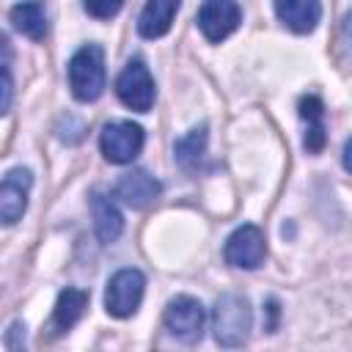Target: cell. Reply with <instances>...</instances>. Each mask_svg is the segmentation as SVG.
Here are the masks:
<instances>
[{"mask_svg": "<svg viewBox=\"0 0 352 352\" xmlns=\"http://www.w3.org/2000/svg\"><path fill=\"white\" fill-rule=\"evenodd\" d=\"M116 94L135 113H148L151 110L157 88H154V80H151V74H148L143 60H129L121 69V74L116 80Z\"/></svg>", "mask_w": 352, "mask_h": 352, "instance_id": "cell-6", "label": "cell"}, {"mask_svg": "<svg viewBox=\"0 0 352 352\" xmlns=\"http://www.w3.org/2000/svg\"><path fill=\"white\" fill-rule=\"evenodd\" d=\"M223 256H226V264H231V267H236V270H256V267L264 261V256H267V245H264L261 228L253 226V223L239 226V228L226 239Z\"/></svg>", "mask_w": 352, "mask_h": 352, "instance_id": "cell-7", "label": "cell"}, {"mask_svg": "<svg viewBox=\"0 0 352 352\" xmlns=\"http://www.w3.org/2000/svg\"><path fill=\"white\" fill-rule=\"evenodd\" d=\"M91 214H94V228H96V236L99 242L110 245L121 236L124 231V217L118 212V206L102 195V192H91Z\"/></svg>", "mask_w": 352, "mask_h": 352, "instance_id": "cell-14", "label": "cell"}, {"mask_svg": "<svg viewBox=\"0 0 352 352\" xmlns=\"http://www.w3.org/2000/svg\"><path fill=\"white\" fill-rule=\"evenodd\" d=\"M162 322H165V330H168L176 341H182V344H195V341H201V336H204L206 311H204L201 300L187 297V294H179V297H173V300L168 302Z\"/></svg>", "mask_w": 352, "mask_h": 352, "instance_id": "cell-5", "label": "cell"}, {"mask_svg": "<svg viewBox=\"0 0 352 352\" xmlns=\"http://www.w3.org/2000/svg\"><path fill=\"white\" fill-rule=\"evenodd\" d=\"M6 346L14 349V352L25 346V324H22V322H14V324L8 327V333H6Z\"/></svg>", "mask_w": 352, "mask_h": 352, "instance_id": "cell-20", "label": "cell"}, {"mask_svg": "<svg viewBox=\"0 0 352 352\" xmlns=\"http://www.w3.org/2000/svg\"><path fill=\"white\" fill-rule=\"evenodd\" d=\"M300 118L308 124V129H305V138H302V146H305V151L308 154H319L322 148H324V143H327V126H324V104H322V99L319 96H314V94H308V96H302L300 99Z\"/></svg>", "mask_w": 352, "mask_h": 352, "instance_id": "cell-13", "label": "cell"}, {"mask_svg": "<svg viewBox=\"0 0 352 352\" xmlns=\"http://www.w3.org/2000/svg\"><path fill=\"white\" fill-rule=\"evenodd\" d=\"M113 192H116V198L124 201L126 206H132V209H146V206H151V204L160 198L162 184H160L148 170L135 168V170L124 173V176L116 182V190H113Z\"/></svg>", "mask_w": 352, "mask_h": 352, "instance_id": "cell-10", "label": "cell"}, {"mask_svg": "<svg viewBox=\"0 0 352 352\" xmlns=\"http://www.w3.org/2000/svg\"><path fill=\"white\" fill-rule=\"evenodd\" d=\"M104 52L99 44L80 47L69 60V88L74 99L94 102L104 91Z\"/></svg>", "mask_w": 352, "mask_h": 352, "instance_id": "cell-2", "label": "cell"}, {"mask_svg": "<svg viewBox=\"0 0 352 352\" xmlns=\"http://www.w3.org/2000/svg\"><path fill=\"white\" fill-rule=\"evenodd\" d=\"M341 162H344V168L352 173V138L344 143V154H341Z\"/></svg>", "mask_w": 352, "mask_h": 352, "instance_id": "cell-21", "label": "cell"}, {"mask_svg": "<svg viewBox=\"0 0 352 352\" xmlns=\"http://www.w3.org/2000/svg\"><path fill=\"white\" fill-rule=\"evenodd\" d=\"M204 154H206V126H204V124L195 126V129H190V132H187L184 138H179L176 146H173V157H176V162H179L187 173H195V170H198Z\"/></svg>", "mask_w": 352, "mask_h": 352, "instance_id": "cell-17", "label": "cell"}, {"mask_svg": "<svg viewBox=\"0 0 352 352\" xmlns=\"http://www.w3.org/2000/svg\"><path fill=\"white\" fill-rule=\"evenodd\" d=\"M341 55L346 63H352V11L341 22Z\"/></svg>", "mask_w": 352, "mask_h": 352, "instance_id": "cell-19", "label": "cell"}, {"mask_svg": "<svg viewBox=\"0 0 352 352\" xmlns=\"http://www.w3.org/2000/svg\"><path fill=\"white\" fill-rule=\"evenodd\" d=\"M253 327V311L242 294H220L212 311V330L220 346H242Z\"/></svg>", "mask_w": 352, "mask_h": 352, "instance_id": "cell-1", "label": "cell"}, {"mask_svg": "<svg viewBox=\"0 0 352 352\" xmlns=\"http://www.w3.org/2000/svg\"><path fill=\"white\" fill-rule=\"evenodd\" d=\"M11 25L14 30H19L22 36L33 38V41H41L47 36V11L41 6V0H25V3H16L11 8Z\"/></svg>", "mask_w": 352, "mask_h": 352, "instance_id": "cell-16", "label": "cell"}, {"mask_svg": "<svg viewBox=\"0 0 352 352\" xmlns=\"http://www.w3.org/2000/svg\"><path fill=\"white\" fill-rule=\"evenodd\" d=\"M85 305H88V292L82 289H74V286H66L58 300H55V308H52V330L55 333H66L72 330L80 316L85 314Z\"/></svg>", "mask_w": 352, "mask_h": 352, "instance_id": "cell-15", "label": "cell"}, {"mask_svg": "<svg viewBox=\"0 0 352 352\" xmlns=\"http://www.w3.org/2000/svg\"><path fill=\"white\" fill-rule=\"evenodd\" d=\"M242 22V8L236 0H204L198 8V28L206 41L220 44Z\"/></svg>", "mask_w": 352, "mask_h": 352, "instance_id": "cell-8", "label": "cell"}, {"mask_svg": "<svg viewBox=\"0 0 352 352\" xmlns=\"http://www.w3.org/2000/svg\"><path fill=\"white\" fill-rule=\"evenodd\" d=\"M143 292H146V278L140 270H118L110 280H107V289H104V311L116 319H126L132 316L138 308H140V300H143Z\"/></svg>", "mask_w": 352, "mask_h": 352, "instance_id": "cell-4", "label": "cell"}, {"mask_svg": "<svg viewBox=\"0 0 352 352\" xmlns=\"http://www.w3.org/2000/svg\"><path fill=\"white\" fill-rule=\"evenodd\" d=\"M124 0H82V8L94 16V19H113L121 11Z\"/></svg>", "mask_w": 352, "mask_h": 352, "instance_id": "cell-18", "label": "cell"}, {"mask_svg": "<svg viewBox=\"0 0 352 352\" xmlns=\"http://www.w3.org/2000/svg\"><path fill=\"white\" fill-rule=\"evenodd\" d=\"M278 19L294 33H311L322 19L319 0H272Z\"/></svg>", "mask_w": 352, "mask_h": 352, "instance_id": "cell-11", "label": "cell"}, {"mask_svg": "<svg viewBox=\"0 0 352 352\" xmlns=\"http://www.w3.org/2000/svg\"><path fill=\"white\" fill-rule=\"evenodd\" d=\"M33 184V173L28 168H11L0 184V220L14 226L28 209V192Z\"/></svg>", "mask_w": 352, "mask_h": 352, "instance_id": "cell-9", "label": "cell"}, {"mask_svg": "<svg viewBox=\"0 0 352 352\" xmlns=\"http://www.w3.org/2000/svg\"><path fill=\"white\" fill-rule=\"evenodd\" d=\"M182 0H146L140 16H138V33L143 38H160L170 30L173 16L179 11Z\"/></svg>", "mask_w": 352, "mask_h": 352, "instance_id": "cell-12", "label": "cell"}, {"mask_svg": "<svg viewBox=\"0 0 352 352\" xmlns=\"http://www.w3.org/2000/svg\"><path fill=\"white\" fill-rule=\"evenodd\" d=\"M143 143H146V132L140 124H132V121H110L102 126V135H99V148L104 160L113 165L132 162L143 151Z\"/></svg>", "mask_w": 352, "mask_h": 352, "instance_id": "cell-3", "label": "cell"}]
</instances>
